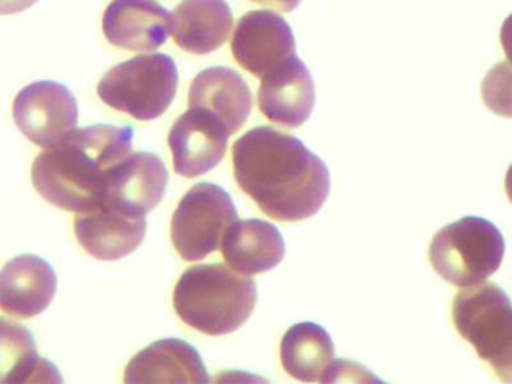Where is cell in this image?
Masks as SVG:
<instances>
[{
	"label": "cell",
	"instance_id": "cell-1",
	"mask_svg": "<svg viewBox=\"0 0 512 384\" xmlns=\"http://www.w3.org/2000/svg\"><path fill=\"white\" fill-rule=\"evenodd\" d=\"M239 188L265 215L283 222L316 215L331 191L325 162L299 138L257 126L233 144Z\"/></svg>",
	"mask_w": 512,
	"mask_h": 384
},
{
	"label": "cell",
	"instance_id": "cell-2",
	"mask_svg": "<svg viewBox=\"0 0 512 384\" xmlns=\"http://www.w3.org/2000/svg\"><path fill=\"white\" fill-rule=\"evenodd\" d=\"M133 135L131 126L92 125L74 129L61 143L35 158V189L44 200L67 212L97 209L107 174L130 155Z\"/></svg>",
	"mask_w": 512,
	"mask_h": 384
},
{
	"label": "cell",
	"instance_id": "cell-3",
	"mask_svg": "<svg viewBox=\"0 0 512 384\" xmlns=\"http://www.w3.org/2000/svg\"><path fill=\"white\" fill-rule=\"evenodd\" d=\"M256 282L221 263L199 264L182 273L173 306L182 321L205 335L238 330L253 314Z\"/></svg>",
	"mask_w": 512,
	"mask_h": 384
},
{
	"label": "cell",
	"instance_id": "cell-4",
	"mask_svg": "<svg viewBox=\"0 0 512 384\" xmlns=\"http://www.w3.org/2000/svg\"><path fill=\"white\" fill-rule=\"evenodd\" d=\"M505 255L499 228L479 216H464L437 231L431 240L430 261L449 284L469 288L493 275Z\"/></svg>",
	"mask_w": 512,
	"mask_h": 384
},
{
	"label": "cell",
	"instance_id": "cell-5",
	"mask_svg": "<svg viewBox=\"0 0 512 384\" xmlns=\"http://www.w3.org/2000/svg\"><path fill=\"white\" fill-rule=\"evenodd\" d=\"M452 317L458 333L493 368L497 378L512 380V308L508 294L493 282L463 288L455 296Z\"/></svg>",
	"mask_w": 512,
	"mask_h": 384
},
{
	"label": "cell",
	"instance_id": "cell-6",
	"mask_svg": "<svg viewBox=\"0 0 512 384\" xmlns=\"http://www.w3.org/2000/svg\"><path fill=\"white\" fill-rule=\"evenodd\" d=\"M178 66L163 53L142 54L110 69L98 84L101 101L137 120L166 113L178 92Z\"/></svg>",
	"mask_w": 512,
	"mask_h": 384
},
{
	"label": "cell",
	"instance_id": "cell-7",
	"mask_svg": "<svg viewBox=\"0 0 512 384\" xmlns=\"http://www.w3.org/2000/svg\"><path fill=\"white\" fill-rule=\"evenodd\" d=\"M236 219L238 210L229 192L214 183H197L173 213V246L185 261L203 260L220 248Z\"/></svg>",
	"mask_w": 512,
	"mask_h": 384
},
{
	"label": "cell",
	"instance_id": "cell-8",
	"mask_svg": "<svg viewBox=\"0 0 512 384\" xmlns=\"http://www.w3.org/2000/svg\"><path fill=\"white\" fill-rule=\"evenodd\" d=\"M17 128L49 149L77 128L79 108L71 90L56 81H37L20 90L13 105Z\"/></svg>",
	"mask_w": 512,
	"mask_h": 384
},
{
	"label": "cell",
	"instance_id": "cell-9",
	"mask_svg": "<svg viewBox=\"0 0 512 384\" xmlns=\"http://www.w3.org/2000/svg\"><path fill=\"white\" fill-rule=\"evenodd\" d=\"M169 173L154 153H130L109 171L100 206L130 218H145L166 194Z\"/></svg>",
	"mask_w": 512,
	"mask_h": 384
},
{
	"label": "cell",
	"instance_id": "cell-10",
	"mask_svg": "<svg viewBox=\"0 0 512 384\" xmlns=\"http://www.w3.org/2000/svg\"><path fill=\"white\" fill-rule=\"evenodd\" d=\"M230 48L239 65L257 78L296 54L292 27L272 11H251L241 17Z\"/></svg>",
	"mask_w": 512,
	"mask_h": 384
},
{
	"label": "cell",
	"instance_id": "cell-11",
	"mask_svg": "<svg viewBox=\"0 0 512 384\" xmlns=\"http://www.w3.org/2000/svg\"><path fill=\"white\" fill-rule=\"evenodd\" d=\"M230 135L208 111L190 108L169 132L173 167L179 176L199 177L220 164Z\"/></svg>",
	"mask_w": 512,
	"mask_h": 384
},
{
	"label": "cell",
	"instance_id": "cell-12",
	"mask_svg": "<svg viewBox=\"0 0 512 384\" xmlns=\"http://www.w3.org/2000/svg\"><path fill=\"white\" fill-rule=\"evenodd\" d=\"M314 104L313 77L296 54L262 78L259 107L271 122L298 128L310 119Z\"/></svg>",
	"mask_w": 512,
	"mask_h": 384
},
{
	"label": "cell",
	"instance_id": "cell-13",
	"mask_svg": "<svg viewBox=\"0 0 512 384\" xmlns=\"http://www.w3.org/2000/svg\"><path fill=\"white\" fill-rule=\"evenodd\" d=\"M107 41L128 51H154L166 44L172 15L157 0H113L103 17Z\"/></svg>",
	"mask_w": 512,
	"mask_h": 384
},
{
	"label": "cell",
	"instance_id": "cell-14",
	"mask_svg": "<svg viewBox=\"0 0 512 384\" xmlns=\"http://www.w3.org/2000/svg\"><path fill=\"white\" fill-rule=\"evenodd\" d=\"M58 288V276L49 261L23 254L0 270V309L19 318L46 311Z\"/></svg>",
	"mask_w": 512,
	"mask_h": 384
},
{
	"label": "cell",
	"instance_id": "cell-15",
	"mask_svg": "<svg viewBox=\"0 0 512 384\" xmlns=\"http://www.w3.org/2000/svg\"><path fill=\"white\" fill-rule=\"evenodd\" d=\"M211 380L199 351L169 338L154 342L133 357L125 368L124 381L134 383H208Z\"/></svg>",
	"mask_w": 512,
	"mask_h": 384
},
{
	"label": "cell",
	"instance_id": "cell-16",
	"mask_svg": "<svg viewBox=\"0 0 512 384\" xmlns=\"http://www.w3.org/2000/svg\"><path fill=\"white\" fill-rule=\"evenodd\" d=\"M190 108L208 111L220 120L227 134L233 135L244 126L253 108V95L241 74L224 66L200 72L190 87Z\"/></svg>",
	"mask_w": 512,
	"mask_h": 384
},
{
	"label": "cell",
	"instance_id": "cell-17",
	"mask_svg": "<svg viewBox=\"0 0 512 384\" xmlns=\"http://www.w3.org/2000/svg\"><path fill=\"white\" fill-rule=\"evenodd\" d=\"M146 227L145 218H130L106 206L79 213L74 221L80 245L103 261L121 260L136 251L145 239Z\"/></svg>",
	"mask_w": 512,
	"mask_h": 384
},
{
	"label": "cell",
	"instance_id": "cell-18",
	"mask_svg": "<svg viewBox=\"0 0 512 384\" xmlns=\"http://www.w3.org/2000/svg\"><path fill=\"white\" fill-rule=\"evenodd\" d=\"M221 252L236 272L256 275L277 267L286 254V245L271 222L236 219L221 239Z\"/></svg>",
	"mask_w": 512,
	"mask_h": 384
},
{
	"label": "cell",
	"instance_id": "cell-19",
	"mask_svg": "<svg viewBox=\"0 0 512 384\" xmlns=\"http://www.w3.org/2000/svg\"><path fill=\"white\" fill-rule=\"evenodd\" d=\"M233 14L226 0H182L172 14L173 38L182 50L208 54L232 32Z\"/></svg>",
	"mask_w": 512,
	"mask_h": 384
},
{
	"label": "cell",
	"instance_id": "cell-20",
	"mask_svg": "<svg viewBox=\"0 0 512 384\" xmlns=\"http://www.w3.org/2000/svg\"><path fill=\"white\" fill-rule=\"evenodd\" d=\"M61 381L58 369L38 356L31 330L0 317V384Z\"/></svg>",
	"mask_w": 512,
	"mask_h": 384
},
{
	"label": "cell",
	"instance_id": "cell-21",
	"mask_svg": "<svg viewBox=\"0 0 512 384\" xmlns=\"http://www.w3.org/2000/svg\"><path fill=\"white\" fill-rule=\"evenodd\" d=\"M334 342L320 324L305 321L287 330L281 341V363L290 377L305 383L322 380L334 360Z\"/></svg>",
	"mask_w": 512,
	"mask_h": 384
},
{
	"label": "cell",
	"instance_id": "cell-22",
	"mask_svg": "<svg viewBox=\"0 0 512 384\" xmlns=\"http://www.w3.org/2000/svg\"><path fill=\"white\" fill-rule=\"evenodd\" d=\"M322 383H332V381H379V378L370 374V371L362 368L358 363L350 360L337 359L332 360L326 368L322 377Z\"/></svg>",
	"mask_w": 512,
	"mask_h": 384
},
{
	"label": "cell",
	"instance_id": "cell-23",
	"mask_svg": "<svg viewBox=\"0 0 512 384\" xmlns=\"http://www.w3.org/2000/svg\"><path fill=\"white\" fill-rule=\"evenodd\" d=\"M38 0H0V15L17 14L31 8Z\"/></svg>",
	"mask_w": 512,
	"mask_h": 384
},
{
	"label": "cell",
	"instance_id": "cell-24",
	"mask_svg": "<svg viewBox=\"0 0 512 384\" xmlns=\"http://www.w3.org/2000/svg\"><path fill=\"white\" fill-rule=\"evenodd\" d=\"M257 5L268 6V8L278 9L281 12H290L301 3V0H251Z\"/></svg>",
	"mask_w": 512,
	"mask_h": 384
}]
</instances>
